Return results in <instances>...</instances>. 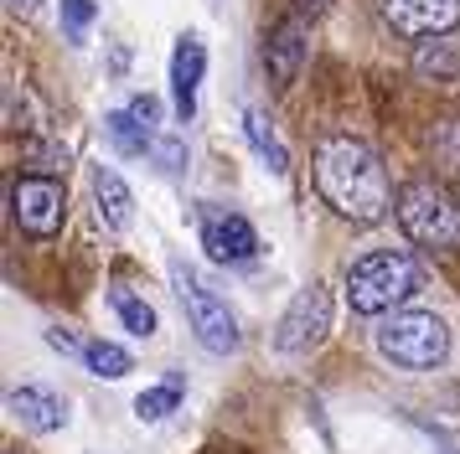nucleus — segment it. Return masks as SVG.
Instances as JSON below:
<instances>
[{
	"instance_id": "nucleus-18",
	"label": "nucleus",
	"mask_w": 460,
	"mask_h": 454,
	"mask_svg": "<svg viewBox=\"0 0 460 454\" xmlns=\"http://www.w3.org/2000/svg\"><path fill=\"white\" fill-rule=\"evenodd\" d=\"M109 140L119 144V150H125V155H150V150H155V140H161V135H155V129H150V124H140L135 119V114H109Z\"/></svg>"
},
{
	"instance_id": "nucleus-22",
	"label": "nucleus",
	"mask_w": 460,
	"mask_h": 454,
	"mask_svg": "<svg viewBox=\"0 0 460 454\" xmlns=\"http://www.w3.org/2000/svg\"><path fill=\"white\" fill-rule=\"evenodd\" d=\"M150 161L161 165V170H181V165H187V144L171 140V135H161V140H155V150H150Z\"/></svg>"
},
{
	"instance_id": "nucleus-7",
	"label": "nucleus",
	"mask_w": 460,
	"mask_h": 454,
	"mask_svg": "<svg viewBox=\"0 0 460 454\" xmlns=\"http://www.w3.org/2000/svg\"><path fill=\"white\" fill-rule=\"evenodd\" d=\"M63 212H67V191L58 176H22L11 186V217L31 238H52L63 227Z\"/></svg>"
},
{
	"instance_id": "nucleus-2",
	"label": "nucleus",
	"mask_w": 460,
	"mask_h": 454,
	"mask_svg": "<svg viewBox=\"0 0 460 454\" xmlns=\"http://www.w3.org/2000/svg\"><path fill=\"white\" fill-rule=\"evenodd\" d=\"M409 294H419V264L398 248H377L367 258H357L347 268V305L352 315H388L403 305Z\"/></svg>"
},
{
	"instance_id": "nucleus-24",
	"label": "nucleus",
	"mask_w": 460,
	"mask_h": 454,
	"mask_svg": "<svg viewBox=\"0 0 460 454\" xmlns=\"http://www.w3.org/2000/svg\"><path fill=\"white\" fill-rule=\"evenodd\" d=\"M47 346H52V351H63V356L84 351V346H78V336H73V330H63V326H52V330H47Z\"/></svg>"
},
{
	"instance_id": "nucleus-27",
	"label": "nucleus",
	"mask_w": 460,
	"mask_h": 454,
	"mask_svg": "<svg viewBox=\"0 0 460 454\" xmlns=\"http://www.w3.org/2000/svg\"><path fill=\"white\" fill-rule=\"evenodd\" d=\"M5 454H16V450H5Z\"/></svg>"
},
{
	"instance_id": "nucleus-8",
	"label": "nucleus",
	"mask_w": 460,
	"mask_h": 454,
	"mask_svg": "<svg viewBox=\"0 0 460 454\" xmlns=\"http://www.w3.org/2000/svg\"><path fill=\"white\" fill-rule=\"evenodd\" d=\"M383 16L394 21V31L424 41L460 26V0H383Z\"/></svg>"
},
{
	"instance_id": "nucleus-6",
	"label": "nucleus",
	"mask_w": 460,
	"mask_h": 454,
	"mask_svg": "<svg viewBox=\"0 0 460 454\" xmlns=\"http://www.w3.org/2000/svg\"><path fill=\"white\" fill-rule=\"evenodd\" d=\"M326 330H332V294H326V284H315L311 279V284L290 300V310L279 315V326H274V346L285 351V356H300V351L321 346Z\"/></svg>"
},
{
	"instance_id": "nucleus-25",
	"label": "nucleus",
	"mask_w": 460,
	"mask_h": 454,
	"mask_svg": "<svg viewBox=\"0 0 460 454\" xmlns=\"http://www.w3.org/2000/svg\"><path fill=\"white\" fill-rule=\"evenodd\" d=\"M37 5H42V0H5V11H11V16H31Z\"/></svg>"
},
{
	"instance_id": "nucleus-9",
	"label": "nucleus",
	"mask_w": 460,
	"mask_h": 454,
	"mask_svg": "<svg viewBox=\"0 0 460 454\" xmlns=\"http://www.w3.org/2000/svg\"><path fill=\"white\" fill-rule=\"evenodd\" d=\"M305 52H311V26L305 16H285L274 26V37L264 41V67H270V78L279 88H290L300 78V67H305Z\"/></svg>"
},
{
	"instance_id": "nucleus-1",
	"label": "nucleus",
	"mask_w": 460,
	"mask_h": 454,
	"mask_svg": "<svg viewBox=\"0 0 460 454\" xmlns=\"http://www.w3.org/2000/svg\"><path fill=\"white\" fill-rule=\"evenodd\" d=\"M315 191L347 223H377L394 206V186L377 150L352 135H326L315 144Z\"/></svg>"
},
{
	"instance_id": "nucleus-21",
	"label": "nucleus",
	"mask_w": 460,
	"mask_h": 454,
	"mask_svg": "<svg viewBox=\"0 0 460 454\" xmlns=\"http://www.w3.org/2000/svg\"><path fill=\"white\" fill-rule=\"evenodd\" d=\"M88 21H93V0H63V31L73 41H84Z\"/></svg>"
},
{
	"instance_id": "nucleus-26",
	"label": "nucleus",
	"mask_w": 460,
	"mask_h": 454,
	"mask_svg": "<svg viewBox=\"0 0 460 454\" xmlns=\"http://www.w3.org/2000/svg\"><path fill=\"white\" fill-rule=\"evenodd\" d=\"M315 5H326V0H300V11H315Z\"/></svg>"
},
{
	"instance_id": "nucleus-20",
	"label": "nucleus",
	"mask_w": 460,
	"mask_h": 454,
	"mask_svg": "<svg viewBox=\"0 0 460 454\" xmlns=\"http://www.w3.org/2000/svg\"><path fill=\"white\" fill-rule=\"evenodd\" d=\"M429 144H435L439 165L460 176V119H439V124H435V135H429Z\"/></svg>"
},
{
	"instance_id": "nucleus-5",
	"label": "nucleus",
	"mask_w": 460,
	"mask_h": 454,
	"mask_svg": "<svg viewBox=\"0 0 460 454\" xmlns=\"http://www.w3.org/2000/svg\"><path fill=\"white\" fill-rule=\"evenodd\" d=\"M171 284H176L181 305H187L197 341H202L212 356H233V351H238V320H233L228 300H217V294H212L202 279H197V268H187L181 258L171 264Z\"/></svg>"
},
{
	"instance_id": "nucleus-17",
	"label": "nucleus",
	"mask_w": 460,
	"mask_h": 454,
	"mask_svg": "<svg viewBox=\"0 0 460 454\" xmlns=\"http://www.w3.org/2000/svg\"><path fill=\"white\" fill-rule=\"evenodd\" d=\"M176 403H181V371H171L161 388L140 392V397H135V418H140V423H161V418L176 413Z\"/></svg>"
},
{
	"instance_id": "nucleus-23",
	"label": "nucleus",
	"mask_w": 460,
	"mask_h": 454,
	"mask_svg": "<svg viewBox=\"0 0 460 454\" xmlns=\"http://www.w3.org/2000/svg\"><path fill=\"white\" fill-rule=\"evenodd\" d=\"M129 114H135L140 124H150V129H155V119H161V103L150 99V93H140V99H129Z\"/></svg>"
},
{
	"instance_id": "nucleus-4",
	"label": "nucleus",
	"mask_w": 460,
	"mask_h": 454,
	"mask_svg": "<svg viewBox=\"0 0 460 454\" xmlns=\"http://www.w3.org/2000/svg\"><path fill=\"white\" fill-rule=\"evenodd\" d=\"M398 223L419 248H435V253L460 248V202L439 181L398 186Z\"/></svg>"
},
{
	"instance_id": "nucleus-15",
	"label": "nucleus",
	"mask_w": 460,
	"mask_h": 454,
	"mask_svg": "<svg viewBox=\"0 0 460 454\" xmlns=\"http://www.w3.org/2000/svg\"><path fill=\"white\" fill-rule=\"evenodd\" d=\"M243 135H249V144H253V150H259V161L270 165L274 176H285V170H290V155H285V144L274 140L270 119H264L259 109H249V114H243Z\"/></svg>"
},
{
	"instance_id": "nucleus-19",
	"label": "nucleus",
	"mask_w": 460,
	"mask_h": 454,
	"mask_svg": "<svg viewBox=\"0 0 460 454\" xmlns=\"http://www.w3.org/2000/svg\"><path fill=\"white\" fill-rule=\"evenodd\" d=\"M114 310H119V320H125L129 336H155V310L140 300V294H129V289H114Z\"/></svg>"
},
{
	"instance_id": "nucleus-16",
	"label": "nucleus",
	"mask_w": 460,
	"mask_h": 454,
	"mask_svg": "<svg viewBox=\"0 0 460 454\" xmlns=\"http://www.w3.org/2000/svg\"><path fill=\"white\" fill-rule=\"evenodd\" d=\"M84 367L93 371V377H104V382H119V377L135 371V362H129V351L119 346V341H88L84 346Z\"/></svg>"
},
{
	"instance_id": "nucleus-11",
	"label": "nucleus",
	"mask_w": 460,
	"mask_h": 454,
	"mask_svg": "<svg viewBox=\"0 0 460 454\" xmlns=\"http://www.w3.org/2000/svg\"><path fill=\"white\" fill-rule=\"evenodd\" d=\"M202 67H208V47L197 37H181L176 52H171V99H176V119L187 124L197 114V83H202Z\"/></svg>"
},
{
	"instance_id": "nucleus-10",
	"label": "nucleus",
	"mask_w": 460,
	"mask_h": 454,
	"mask_svg": "<svg viewBox=\"0 0 460 454\" xmlns=\"http://www.w3.org/2000/svg\"><path fill=\"white\" fill-rule=\"evenodd\" d=\"M202 248H208L212 264H249L259 253V232L249 227V217L238 212H217L202 223Z\"/></svg>"
},
{
	"instance_id": "nucleus-12",
	"label": "nucleus",
	"mask_w": 460,
	"mask_h": 454,
	"mask_svg": "<svg viewBox=\"0 0 460 454\" xmlns=\"http://www.w3.org/2000/svg\"><path fill=\"white\" fill-rule=\"evenodd\" d=\"M5 408H11V418L26 423L31 433H58L67 423V403L58 397V392H47V388H11Z\"/></svg>"
},
{
	"instance_id": "nucleus-14",
	"label": "nucleus",
	"mask_w": 460,
	"mask_h": 454,
	"mask_svg": "<svg viewBox=\"0 0 460 454\" xmlns=\"http://www.w3.org/2000/svg\"><path fill=\"white\" fill-rule=\"evenodd\" d=\"M414 73L429 83H460V41L450 37H424L414 47Z\"/></svg>"
},
{
	"instance_id": "nucleus-13",
	"label": "nucleus",
	"mask_w": 460,
	"mask_h": 454,
	"mask_svg": "<svg viewBox=\"0 0 460 454\" xmlns=\"http://www.w3.org/2000/svg\"><path fill=\"white\" fill-rule=\"evenodd\" d=\"M93 202H99V217H104L114 232H125L135 223V196H129L125 176L114 165H93Z\"/></svg>"
},
{
	"instance_id": "nucleus-3",
	"label": "nucleus",
	"mask_w": 460,
	"mask_h": 454,
	"mask_svg": "<svg viewBox=\"0 0 460 454\" xmlns=\"http://www.w3.org/2000/svg\"><path fill=\"white\" fill-rule=\"evenodd\" d=\"M377 351L409 371H429L450 356V326L435 310H398L377 326Z\"/></svg>"
}]
</instances>
